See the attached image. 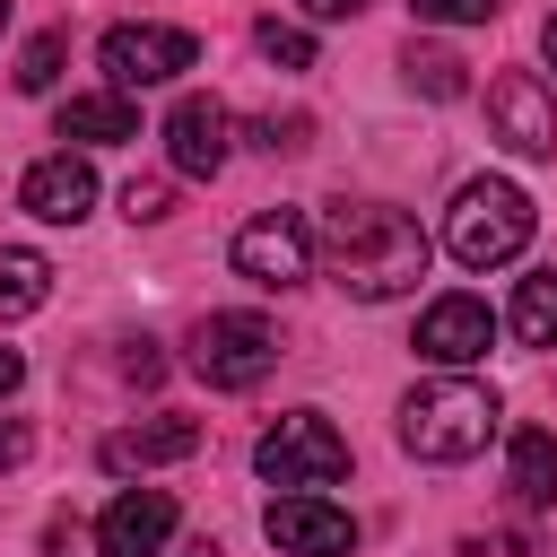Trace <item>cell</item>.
I'll return each instance as SVG.
<instances>
[{
  "instance_id": "obj_1",
  "label": "cell",
  "mask_w": 557,
  "mask_h": 557,
  "mask_svg": "<svg viewBox=\"0 0 557 557\" xmlns=\"http://www.w3.org/2000/svg\"><path fill=\"white\" fill-rule=\"evenodd\" d=\"M313 252H322L331 287H348L357 305H392V296H409V287L426 278V261H435L426 226H418L409 209H392V200H331Z\"/></svg>"
},
{
  "instance_id": "obj_2",
  "label": "cell",
  "mask_w": 557,
  "mask_h": 557,
  "mask_svg": "<svg viewBox=\"0 0 557 557\" xmlns=\"http://www.w3.org/2000/svg\"><path fill=\"white\" fill-rule=\"evenodd\" d=\"M496 418H505V400H496L487 383L435 374V383H418V392L400 400V453H409V461H470V453H487Z\"/></svg>"
},
{
  "instance_id": "obj_3",
  "label": "cell",
  "mask_w": 557,
  "mask_h": 557,
  "mask_svg": "<svg viewBox=\"0 0 557 557\" xmlns=\"http://www.w3.org/2000/svg\"><path fill=\"white\" fill-rule=\"evenodd\" d=\"M531 226H540L531 191L505 183V174H479V183H461L453 209H444V252H453L461 270H496V261H513V252L531 244Z\"/></svg>"
},
{
  "instance_id": "obj_4",
  "label": "cell",
  "mask_w": 557,
  "mask_h": 557,
  "mask_svg": "<svg viewBox=\"0 0 557 557\" xmlns=\"http://www.w3.org/2000/svg\"><path fill=\"white\" fill-rule=\"evenodd\" d=\"M252 470H261L270 487H287V496H313V487L348 479V435H339L322 409H287V418L252 444Z\"/></svg>"
},
{
  "instance_id": "obj_5",
  "label": "cell",
  "mask_w": 557,
  "mask_h": 557,
  "mask_svg": "<svg viewBox=\"0 0 557 557\" xmlns=\"http://www.w3.org/2000/svg\"><path fill=\"white\" fill-rule=\"evenodd\" d=\"M270 366H278V331H270L261 313H209V322L191 331V374H200L209 392H252Z\"/></svg>"
},
{
  "instance_id": "obj_6",
  "label": "cell",
  "mask_w": 557,
  "mask_h": 557,
  "mask_svg": "<svg viewBox=\"0 0 557 557\" xmlns=\"http://www.w3.org/2000/svg\"><path fill=\"white\" fill-rule=\"evenodd\" d=\"M96 61H104V78H113V96H131V87H165V78H183L191 61H200V35L191 26H113L104 44H96Z\"/></svg>"
},
{
  "instance_id": "obj_7",
  "label": "cell",
  "mask_w": 557,
  "mask_h": 557,
  "mask_svg": "<svg viewBox=\"0 0 557 557\" xmlns=\"http://www.w3.org/2000/svg\"><path fill=\"white\" fill-rule=\"evenodd\" d=\"M235 270H244L252 287H296V278H313V226H305L296 209H261V218L235 235Z\"/></svg>"
},
{
  "instance_id": "obj_8",
  "label": "cell",
  "mask_w": 557,
  "mask_h": 557,
  "mask_svg": "<svg viewBox=\"0 0 557 557\" xmlns=\"http://www.w3.org/2000/svg\"><path fill=\"white\" fill-rule=\"evenodd\" d=\"M487 348H496V313H487V296L453 287V296H435V305L418 313V357H426V366L461 374V366H479Z\"/></svg>"
},
{
  "instance_id": "obj_9",
  "label": "cell",
  "mask_w": 557,
  "mask_h": 557,
  "mask_svg": "<svg viewBox=\"0 0 557 557\" xmlns=\"http://www.w3.org/2000/svg\"><path fill=\"white\" fill-rule=\"evenodd\" d=\"M174 522H183V505H174L165 487H122V496L96 513V548H104V557H165Z\"/></svg>"
},
{
  "instance_id": "obj_10",
  "label": "cell",
  "mask_w": 557,
  "mask_h": 557,
  "mask_svg": "<svg viewBox=\"0 0 557 557\" xmlns=\"http://www.w3.org/2000/svg\"><path fill=\"white\" fill-rule=\"evenodd\" d=\"M487 122H496V139L513 157H557V104H548V87L531 70H505L487 87Z\"/></svg>"
},
{
  "instance_id": "obj_11",
  "label": "cell",
  "mask_w": 557,
  "mask_h": 557,
  "mask_svg": "<svg viewBox=\"0 0 557 557\" xmlns=\"http://www.w3.org/2000/svg\"><path fill=\"white\" fill-rule=\"evenodd\" d=\"M226 148H235V113H226L218 96H174V113H165V157H174V174L209 183V174L226 165Z\"/></svg>"
},
{
  "instance_id": "obj_12",
  "label": "cell",
  "mask_w": 557,
  "mask_h": 557,
  "mask_svg": "<svg viewBox=\"0 0 557 557\" xmlns=\"http://www.w3.org/2000/svg\"><path fill=\"white\" fill-rule=\"evenodd\" d=\"M261 531H270L287 557H348V548H357V513H339V505H322V496H270Z\"/></svg>"
},
{
  "instance_id": "obj_13",
  "label": "cell",
  "mask_w": 557,
  "mask_h": 557,
  "mask_svg": "<svg viewBox=\"0 0 557 557\" xmlns=\"http://www.w3.org/2000/svg\"><path fill=\"white\" fill-rule=\"evenodd\" d=\"M17 209L26 218H44V226H78L87 209H96V174H87V157H35L26 165V183H17Z\"/></svg>"
},
{
  "instance_id": "obj_14",
  "label": "cell",
  "mask_w": 557,
  "mask_h": 557,
  "mask_svg": "<svg viewBox=\"0 0 557 557\" xmlns=\"http://www.w3.org/2000/svg\"><path fill=\"white\" fill-rule=\"evenodd\" d=\"M191 453H200V418H148V426L104 435V470H165V461H191Z\"/></svg>"
},
{
  "instance_id": "obj_15",
  "label": "cell",
  "mask_w": 557,
  "mask_h": 557,
  "mask_svg": "<svg viewBox=\"0 0 557 557\" xmlns=\"http://www.w3.org/2000/svg\"><path fill=\"white\" fill-rule=\"evenodd\" d=\"M505 487H513L522 513H548V505H557V435H548V426H513V444H505Z\"/></svg>"
},
{
  "instance_id": "obj_16",
  "label": "cell",
  "mask_w": 557,
  "mask_h": 557,
  "mask_svg": "<svg viewBox=\"0 0 557 557\" xmlns=\"http://www.w3.org/2000/svg\"><path fill=\"white\" fill-rule=\"evenodd\" d=\"M61 139H87V148H113V139H139V104L96 87V96H70L61 104Z\"/></svg>"
},
{
  "instance_id": "obj_17",
  "label": "cell",
  "mask_w": 557,
  "mask_h": 557,
  "mask_svg": "<svg viewBox=\"0 0 557 557\" xmlns=\"http://www.w3.org/2000/svg\"><path fill=\"white\" fill-rule=\"evenodd\" d=\"M505 331H513L522 348H557V261H548V270H531V278L513 287V313H505Z\"/></svg>"
},
{
  "instance_id": "obj_18",
  "label": "cell",
  "mask_w": 557,
  "mask_h": 557,
  "mask_svg": "<svg viewBox=\"0 0 557 557\" xmlns=\"http://www.w3.org/2000/svg\"><path fill=\"white\" fill-rule=\"evenodd\" d=\"M44 296H52V261H44V252H26V244H0V322L35 313Z\"/></svg>"
},
{
  "instance_id": "obj_19",
  "label": "cell",
  "mask_w": 557,
  "mask_h": 557,
  "mask_svg": "<svg viewBox=\"0 0 557 557\" xmlns=\"http://www.w3.org/2000/svg\"><path fill=\"white\" fill-rule=\"evenodd\" d=\"M400 78H409L418 96H435V104H453V96L470 87V78H461V61H453L444 44H418V35H409V52H400Z\"/></svg>"
},
{
  "instance_id": "obj_20",
  "label": "cell",
  "mask_w": 557,
  "mask_h": 557,
  "mask_svg": "<svg viewBox=\"0 0 557 557\" xmlns=\"http://www.w3.org/2000/svg\"><path fill=\"white\" fill-rule=\"evenodd\" d=\"M252 44H261V61H278V70H313V35H305V26H287V17H261V26H252Z\"/></svg>"
},
{
  "instance_id": "obj_21",
  "label": "cell",
  "mask_w": 557,
  "mask_h": 557,
  "mask_svg": "<svg viewBox=\"0 0 557 557\" xmlns=\"http://www.w3.org/2000/svg\"><path fill=\"white\" fill-rule=\"evenodd\" d=\"M61 52H70L61 35H35V44L17 52V87H26V96H52V78H61Z\"/></svg>"
},
{
  "instance_id": "obj_22",
  "label": "cell",
  "mask_w": 557,
  "mask_h": 557,
  "mask_svg": "<svg viewBox=\"0 0 557 557\" xmlns=\"http://www.w3.org/2000/svg\"><path fill=\"white\" fill-rule=\"evenodd\" d=\"M505 0H409V17L418 26H487Z\"/></svg>"
},
{
  "instance_id": "obj_23",
  "label": "cell",
  "mask_w": 557,
  "mask_h": 557,
  "mask_svg": "<svg viewBox=\"0 0 557 557\" xmlns=\"http://www.w3.org/2000/svg\"><path fill=\"white\" fill-rule=\"evenodd\" d=\"M305 131H313L305 113H287V122H278V113H261V122H244V139H252V148H270V157H296V148H305Z\"/></svg>"
},
{
  "instance_id": "obj_24",
  "label": "cell",
  "mask_w": 557,
  "mask_h": 557,
  "mask_svg": "<svg viewBox=\"0 0 557 557\" xmlns=\"http://www.w3.org/2000/svg\"><path fill=\"white\" fill-rule=\"evenodd\" d=\"M165 209H174V191H165L157 174H131V183H122V218H131V226H157Z\"/></svg>"
},
{
  "instance_id": "obj_25",
  "label": "cell",
  "mask_w": 557,
  "mask_h": 557,
  "mask_svg": "<svg viewBox=\"0 0 557 557\" xmlns=\"http://www.w3.org/2000/svg\"><path fill=\"white\" fill-rule=\"evenodd\" d=\"M461 557H531L522 531H496V540H461Z\"/></svg>"
},
{
  "instance_id": "obj_26",
  "label": "cell",
  "mask_w": 557,
  "mask_h": 557,
  "mask_svg": "<svg viewBox=\"0 0 557 557\" xmlns=\"http://www.w3.org/2000/svg\"><path fill=\"white\" fill-rule=\"evenodd\" d=\"M35 453V435H26V418H0V470H17Z\"/></svg>"
},
{
  "instance_id": "obj_27",
  "label": "cell",
  "mask_w": 557,
  "mask_h": 557,
  "mask_svg": "<svg viewBox=\"0 0 557 557\" xmlns=\"http://www.w3.org/2000/svg\"><path fill=\"white\" fill-rule=\"evenodd\" d=\"M296 9H305V17H313V26H331V17H357V9H366V0H296Z\"/></svg>"
},
{
  "instance_id": "obj_28",
  "label": "cell",
  "mask_w": 557,
  "mask_h": 557,
  "mask_svg": "<svg viewBox=\"0 0 557 557\" xmlns=\"http://www.w3.org/2000/svg\"><path fill=\"white\" fill-rule=\"evenodd\" d=\"M17 374H26V357H17V348H0V392H17Z\"/></svg>"
},
{
  "instance_id": "obj_29",
  "label": "cell",
  "mask_w": 557,
  "mask_h": 557,
  "mask_svg": "<svg viewBox=\"0 0 557 557\" xmlns=\"http://www.w3.org/2000/svg\"><path fill=\"white\" fill-rule=\"evenodd\" d=\"M540 52H548V70H557V17H548V26H540Z\"/></svg>"
},
{
  "instance_id": "obj_30",
  "label": "cell",
  "mask_w": 557,
  "mask_h": 557,
  "mask_svg": "<svg viewBox=\"0 0 557 557\" xmlns=\"http://www.w3.org/2000/svg\"><path fill=\"white\" fill-rule=\"evenodd\" d=\"M191 557H218V548H209V540H200V548H191Z\"/></svg>"
},
{
  "instance_id": "obj_31",
  "label": "cell",
  "mask_w": 557,
  "mask_h": 557,
  "mask_svg": "<svg viewBox=\"0 0 557 557\" xmlns=\"http://www.w3.org/2000/svg\"><path fill=\"white\" fill-rule=\"evenodd\" d=\"M0 26H9V0H0Z\"/></svg>"
}]
</instances>
